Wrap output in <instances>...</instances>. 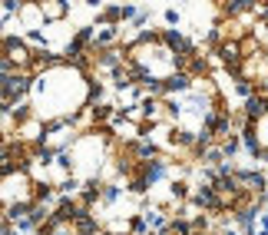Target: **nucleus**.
Segmentation results:
<instances>
[{
	"instance_id": "f257e3e1",
	"label": "nucleus",
	"mask_w": 268,
	"mask_h": 235,
	"mask_svg": "<svg viewBox=\"0 0 268 235\" xmlns=\"http://www.w3.org/2000/svg\"><path fill=\"white\" fill-rule=\"evenodd\" d=\"M166 43L172 46V50H182V53L189 50V43H186V40H182V37H179V34H166Z\"/></svg>"
},
{
	"instance_id": "f03ea898",
	"label": "nucleus",
	"mask_w": 268,
	"mask_h": 235,
	"mask_svg": "<svg viewBox=\"0 0 268 235\" xmlns=\"http://www.w3.org/2000/svg\"><path fill=\"white\" fill-rule=\"evenodd\" d=\"M265 113V103L262 100H248V116H262Z\"/></svg>"
},
{
	"instance_id": "7ed1b4c3",
	"label": "nucleus",
	"mask_w": 268,
	"mask_h": 235,
	"mask_svg": "<svg viewBox=\"0 0 268 235\" xmlns=\"http://www.w3.org/2000/svg\"><path fill=\"white\" fill-rule=\"evenodd\" d=\"M186 86H189V79H186V77H172V79H169V90H186Z\"/></svg>"
},
{
	"instance_id": "20e7f679",
	"label": "nucleus",
	"mask_w": 268,
	"mask_h": 235,
	"mask_svg": "<svg viewBox=\"0 0 268 235\" xmlns=\"http://www.w3.org/2000/svg\"><path fill=\"white\" fill-rule=\"evenodd\" d=\"M77 229H79V235H89L93 229H96V225L89 222V219H79V225H77Z\"/></svg>"
}]
</instances>
